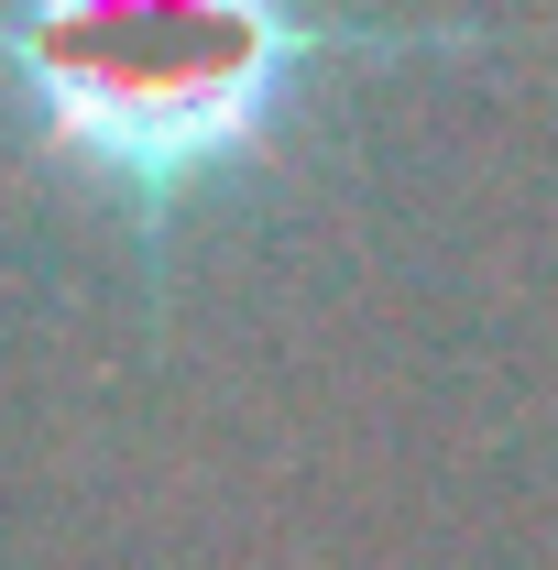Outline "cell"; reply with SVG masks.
Instances as JSON below:
<instances>
[{
    "instance_id": "cell-1",
    "label": "cell",
    "mask_w": 558,
    "mask_h": 570,
    "mask_svg": "<svg viewBox=\"0 0 558 570\" xmlns=\"http://www.w3.org/2000/svg\"><path fill=\"white\" fill-rule=\"evenodd\" d=\"M449 33H372L318 0H0V99L33 154L132 219L142 253L263 165L329 67L438 56Z\"/></svg>"
}]
</instances>
